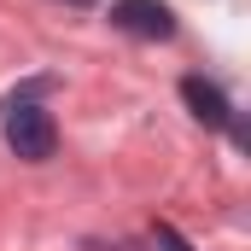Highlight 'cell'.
<instances>
[{
	"instance_id": "3",
	"label": "cell",
	"mask_w": 251,
	"mask_h": 251,
	"mask_svg": "<svg viewBox=\"0 0 251 251\" xmlns=\"http://www.w3.org/2000/svg\"><path fill=\"white\" fill-rule=\"evenodd\" d=\"M181 100H187L193 117H199V123H210V128H228V123H234L228 94H222L216 82H204V76H187V82H181Z\"/></svg>"
},
{
	"instance_id": "5",
	"label": "cell",
	"mask_w": 251,
	"mask_h": 251,
	"mask_svg": "<svg viewBox=\"0 0 251 251\" xmlns=\"http://www.w3.org/2000/svg\"><path fill=\"white\" fill-rule=\"evenodd\" d=\"M64 6H94V0H64Z\"/></svg>"
},
{
	"instance_id": "1",
	"label": "cell",
	"mask_w": 251,
	"mask_h": 251,
	"mask_svg": "<svg viewBox=\"0 0 251 251\" xmlns=\"http://www.w3.org/2000/svg\"><path fill=\"white\" fill-rule=\"evenodd\" d=\"M6 140H12V152L18 158H29V164H41V158H53V146H59V128H53V111L47 105H12L6 111Z\"/></svg>"
},
{
	"instance_id": "4",
	"label": "cell",
	"mask_w": 251,
	"mask_h": 251,
	"mask_svg": "<svg viewBox=\"0 0 251 251\" xmlns=\"http://www.w3.org/2000/svg\"><path fill=\"white\" fill-rule=\"evenodd\" d=\"M158 246H164V251H193L187 240H181V234H176V228H170V222H158Z\"/></svg>"
},
{
	"instance_id": "2",
	"label": "cell",
	"mask_w": 251,
	"mask_h": 251,
	"mask_svg": "<svg viewBox=\"0 0 251 251\" xmlns=\"http://www.w3.org/2000/svg\"><path fill=\"white\" fill-rule=\"evenodd\" d=\"M111 24L123 35H140V41H170L176 35V12L164 0H111Z\"/></svg>"
}]
</instances>
